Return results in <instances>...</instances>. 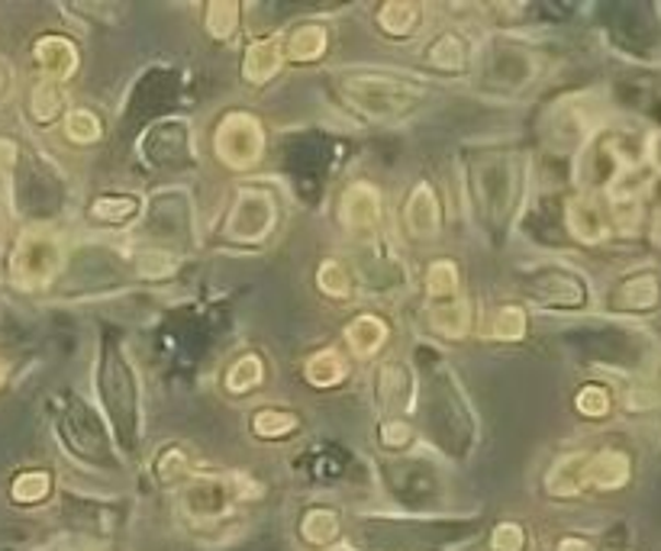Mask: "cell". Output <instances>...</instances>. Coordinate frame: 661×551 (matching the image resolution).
Returning a JSON list of instances; mask_svg holds the SVG:
<instances>
[{
	"instance_id": "1",
	"label": "cell",
	"mask_w": 661,
	"mask_h": 551,
	"mask_svg": "<svg viewBox=\"0 0 661 551\" xmlns=\"http://www.w3.org/2000/svg\"><path fill=\"white\" fill-rule=\"evenodd\" d=\"M465 187L481 229L500 245L523 207L526 159L516 149L478 146L465 152Z\"/></svg>"
},
{
	"instance_id": "2",
	"label": "cell",
	"mask_w": 661,
	"mask_h": 551,
	"mask_svg": "<svg viewBox=\"0 0 661 551\" xmlns=\"http://www.w3.org/2000/svg\"><path fill=\"white\" fill-rule=\"evenodd\" d=\"M417 368L423 378V423L426 436L448 458H468V451L478 441V420L461 393V384L452 371V365L436 348L420 345L417 348Z\"/></svg>"
},
{
	"instance_id": "3",
	"label": "cell",
	"mask_w": 661,
	"mask_h": 551,
	"mask_svg": "<svg viewBox=\"0 0 661 551\" xmlns=\"http://www.w3.org/2000/svg\"><path fill=\"white\" fill-rule=\"evenodd\" d=\"M94 378H98L94 384L101 393L104 416L111 423L113 441L133 455L143 445V423H146L143 384H139V375H136L129 352H126L116 330H104V335H101Z\"/></svg>"
},
{
	"instance_id": "4",
	"label": "cell",
	"mask_w": 661,
	"mask_h": 551,
	"mask_svg": "<svg viewBox=\"0 0 661 551\" xmlns=\"http://www.w3.org/2000/svg\"><path fill=\"white\" fill-rule=\"evenodd\" d=\"M332 94L368 123H397L426 101L420 81L387 71H339L332 78Z\"/></svg>"
},
{
	"instance_id": "5",
	"label": "cell",
	"mask_w": 661,
	"mask_h": 551,
	"mask_svg": "<svg viewBox=\"0 0 661 551\" xmlns=\"http://www.w3.org/2000/svg\"><path fill=\"white\" fill-rule=\"evenodd\" d=\"M471 532L465 523L426 519H362L352 542L362 551H440Z\"/></svg>"
},
{
	"instance_id": "6",
	"label": "cell",
	"mask_w": 661,
	"mask_h": 551,
	"mask_svg": "<svg viewBox=\"0 0 661 551\" xmlns=\"http://www.w3.org/2000/svg\"><path fill=\"white\" fill-rule=\"evenodd\" d=\"M58 439L61 445L84 464H98V468H113L116 455H113V436L104 426L101 413L84 403L81 397H68V403L58 413Z\"/></svg>"
},
{
	"instance_id": "7",
	"label": "cell",
	"mask_w": 661,
	"mask_h": 551,
	"mask_svg": "<svg viewBox=\"0 0 661 551\" xmlns=\"http://www.w3.org/2000/svg\"><path fill=\"white\" fill-rule=\"evenodd\" d=\"M539 74V58L533 56L516 39H494V46L485 53L481 65V91L494 97H513L526 84H533Z\"/></svg>"
},
{
	"instance_id": "8",
	"label": "cell",
	"mask_w": 661,
	"mask_h": 551,
	"mask_svg": "<svg viewBox=\"0 0 661 551\" xmlns=\"http://www.w3.org/2000/svg\"><path fill=\"white\" fill-rule=\"evenodd\" d=\"M520 287L533 303L551 307V310H581L591 300V287L584 275L558 262L529 268L520 277Z\"/></svg>"
},
{
	"instance_id": "9",
	"label": "cell",
	"mask_w": 661,
	"mask_h": 551,
	"mask_svg": "<svg viewBox=\"0 0 661 551\" xmlns=\"http://www.w3.org/2000/svg\"><path fill=\"white\" fill-rule=\"evenodd\" d=\"M277 226V204L265 187H239L226 222L223 236L236 245H259L265 242Z\"/></svg>"
},
{
	"instance_id": "10",
	"label": "cell",
	"mask_w": 661,
	"mask_h": 551,
	"mask_svg": "<svg viewBox=\"0 0 661 551\" xmlns=\"http://www.w3.org/2000/svg\"><path fill=\"white\" fill-rule=\"evenodd\" d=\"M61 245L53 232L46 229H26L10 255V275L20 287L33 290V287H46L53 277L61 272Z\"/></svg>"
},
{
	"instance_id": "11",
	"label": "cell",
	"mask_w": 661,
	"mask_h": 551,
	"mask_svg": "<svg viewBox=\"0 0 661 551\" xmlns=\"http://www.w3.org/2000/svg\"><path fill=\"white\" fill-rule=\"evenodd\" d=\"M139 152L143 162L159 171H181V168L194 165V136L187 119L181 116H166L146 126L143 139H139Z\"/></svg>"
},
{
	"instance_id": "12",
	"label": "cell",
	"mask_w": 661,
	"mask_h": 551,
	"mask_svg": "<svg viewBox=\"0 0 661 551\" xmlns=\"http://www.w3.org/2000/svg\"><path fill=\"white\" fill-rule=\"evenodd\" d=\"M214 149L223 165L232 171H249L265 156V133L262 123L252 113H226L214 133Z\"/></svg>"
},
{
	"instance_id": "13",
	"label": "cell",
	"mask_w": 661,
	"mask_h": 551,
	"mask_svg": "<svg viewBox=\"0 0 661 551\" xmlns=\"http://www.w3.org/2000/svg\"><path fill=\"white\" fill-rule=\"evenodd\" d=\"M381 478H385L387 491L397 496V503L403 506H426L433 503L442 491L440 471L423 461V458H400V455H390L381 461Z\"/></svg>"
},
{
	"instance_id": "14",
	"label": "cell",
	"mask_w": 661,
	"mask_h": 551,
	"mask_svg": "<svg viewBox=\"0 0 661 551\" xmlns=\"http://www.w3.org/2000/svg\"><path fill=\"white\" fill-rule=\"evenodd\" d=\"M146 232L166 245H191L194 239V210L184 191H162L152 197L146 214Z\"/></svg>"
},
{
	"instance_id": "15",
	"label": "cell",
	"mask_w": 661,
	"mask_h": 551,
	"mask_svg": "<svg viewBox=\"0 0 661 551\" xmlns=\"http://www.w3.org/2000/svg\"><path fill=\"white\" fill-rule=\"evenodd\" d=\"M381 217H385V207H381V191L368 181H355L342 191L339 197V220L342 226L362 242V245H372L378 242V232H381Z\"/></svg>"
},
{
	"instance_id": "16",
	"label": "cell",
	"mask_w": 661,
	"mask_h": 551,
	"mask_svg": "<svg viewBox=\"0 0 661 551\" xmlns=\"http://www.w3.org/2000/svg\"><path fill=\"white\" fill-rule=\"evenodd\" d=\"M417 397V375L407 361L385 358L375 371V400L381 410V420L390 416H407L410 403Z\"/></svg>"
},
{
	"instance_id": "17",
	"label": "cell",
	"mask_w": 661,
	"mask_h": 551,
	"mask_svg": "<svg viewBox=\"0 0 661 551\" xmlns=\"http://www.w3.org/2000/svg\"><path fill=\"white\" fill-rule=\"evenodd\" d=\"M403 229L417 242H433L442 232V204L436 187L430 181H420L407 204H403Z\"/></svg>"
},
{
	"instance_id": "18",
	"label": "cell",
	"mask_w": 661,
	"mask_h": 551,
	"mask_svg": "<svg viewBox=\"0 0 661 551\" xmlns=\"http://www.w3.org/2000/svg\"><path fill=\"white\" fill-rule=\"evenodd\" d=\"M423 65L440 74H468L475 65V46L458 30H440L423 49Z\"/></svg>"
},
{
	"instance_id": "19",
	"label": "cell",
	"mask_w": 661,
	"mask_h": 551,
	"mask_svg": "<svg viewBox=\"0 0 661 551\" xmlns=\"http://www.w3.org/2000/svg\"><path fill=\"white\" fill-rule=\"evenodd\" d=\"M609 310L616 313H656L661 307V277L659 272H639L623 277L609 290Z\"/></svg>"
},
{
	"instance_id": "20",
	"label": "cell",
	"mask_w": 661,
	"mask_h": 551,
	"mask_svg": "<svg viewBox=\"0 0 661 551\" xmlns=\"http://www.w3.org/2000/svg\"><path fill=\"white\" fill-rule=\"evenodd\" d=\"M178 94V71H168V68H156L149 71L136 91H133V101H129V116H139V119H152L162 111L171 107V97Z\"/></svg>"
},
{
	"instance_id": "21",
	"label": "cell",
	"mask_w": 661,
	"mask_h": 551,
	"mask_svg": "<svg viewBox=\"0 0 661 551\" xmlns=\"http://www.w3.org/2000/svg\"><path fill=\"white\" fill-rule=\"evenodd\" d=\"M629 474H632L629 458L623 451H616V448H604V451H594V455L584 458L581 481L591 491H619V487H626Z\"/></svg>"
},
{
	"instance_id": "22",
	"label": "cell",
	"mask_w": 661,
	"mask_h": 551,
	"mask_svg": "<svg viewBox=\"0 0 661 551\" xmlns=\"http://www.w3.org/2000/svg\"><path fill=\"white\" fill-rule=\"evenodd\" d=\"M33 61L43 68L46 81H56V84H65L75 71H78V49L68 36H58V33H49V36H39L36 46H33Z\"/></svg>"
},
{
	"instance_id": "23",
	"label": "cell",
	"mask_w": 661,
	"mask_h": 551,
	"mask_svg": "<svg viewBox=\"0 0 661 551\" xmlns=\"http://www.w3.org/2000/svg\"><path fill=\"white\" fill-rule=\"evenodd\" d=\"M565 226L584 245H597L609 236V220L594 197H571L565 204Z\"/></svg>"
},
{
	"instance_id": "24",
	"label": "cell",
	"mask_w": 661,
	"mask_h": 551,
	"mask_svg": "<svg viewBox=\"0 0 661 551\" xmlns=\"http://www.w3.org/2000/svg\"><path fill=\"white\" fill-rule=\"evenodd\" d=\"M181 496H184V506H187L191 516L210 519V516L223 513L226 503H229V481H223V478H207V474H204V478L191 474Z\"/></svg>"
},
{
	"instance_id": "25",
	"label": "cell",
	"mask_w": 661,
	"mask_h": 551,
	"mask_svg": "<svg viewBox=\"0 0 661 551\" xmlns=\"http://www.w3.org/2000/svg\"><path fill=\"white\" fill-rule=\"evenodd\" d=\"M281 65H284V43H281V36L255 39L246 49V56H242V78L249 84H255V88L269 84L277 71H281Z\"/></svg>"
},
{
	"instance_id": "26",
	"label": "cell",
	"mask_w": 661,
	"mask_h": 551,
	"mask_svg": "<svg viewBox=\"0 0 661 551\" xmlns=\"http://www.w3.org/2000/svg\"><path fill=\"white\" fill-rule=\"evenodd\" d=\"M284 43V58L297 61V65H314L327 56L330 49V30L323 23H300L287 33Z\"/></svg>"
},
{
	"instance_id": "27",
	"label": "cell",
	"mask_w": 661,
	"mask_h": 551,
	"mask_svg": "<svg viewBox=\"0 0 661 551\" xmlns=\"http://www.w3.org/2000/svg\"><path fill=\"white\" fill-rule=\"evenodd\" d=\"M387 335V320L375 317V313H358L349 326H345V342L352 348L355 358H375L381 348H385Z\"/></svg>"
},
{
	"instance_id": "28",
	"label": "cell",
	"mask_w": 661,
	"mask_h": 551,
	"mask_svg": "<svg viewBox=\"0 0 661 551\" xmlns=\"http://www.w3.org/2000/svg\"><path fill=\"white\" fill-rule=\"evenodd\" d=\"M143 217V200L133 194H101L88 207V220L94 226H126Z\"/></svg>"
},
{
	"instance_id": "29",
	"label": "cell",
	"mask_w": 661,
	"mask_h": 551,
	"mask_svg": "<svg viewBox=\"0 0 661 551\" xmlns=\"http://www.w3.org/2000/svg\"><path fill=\"white\" fill-rule=\"evenodd\" d=\"M423 26V10L413 0H387L378 10V30L387 39H410Z\"/></svg>"
},
{
	"instance_id": "30",
	"label": "cell",
	"mask_w": 661,
	"mask_h": 551,
	"mask_svg": "<svg viewBox=\"0 0 661 551\" xmlns=\"http://www.w3.org/2000/svg\"><path fill=\"white\" fill-rule=\"evenodd\" d=\"M304 378H307V384L320 387V390L339 387L349 378V358L339 348H320L307 358Z\"/></svg>"
},
{
	"instance_id": "31",
	"label": "cell",
	"mask_w": 661,
	"mask_h": 551,
	"mask_svg": "<svg viewBox=\"0 0 661 551\" xmlns=\"http://www.w3.org/2000/svg\"><path fill=\"white\" fill-rule=\"evenodd\" d=\"M68 113V104H65V88L56 84V81H39L30 97H26V116L36 123V126H53L56 119H61Z\"/></svg>"
},
{
	"instance_id": "32",
	"label": "cell",
	"mask_w": 661,
	"mask_h": 551,
	"mask_svg": "<svg viewBox=\"0 0 661 551\" xmlns=\"http://www.w3.org/2000/svg\"><path fill=\"white\" fill-rule=\"evenodd\" d=\"M430 326L445 338H461L471 330V310L461 297L455 300H442V303H430Z\"/></svg>"
},
{
	"instance_id": "33",
	"label": "cell",
	"mask_w": 661,
	"mask_h": 551,
	"mask_svg": "<svg viewBox=\"0 0 661 551\" xmlns=\"http://www.w3.org/2000/svg\"><path fill=\"white\" fill-rule=\"evenodd\" d=\"M249 426H252V436H259V439H290L300 426V416L290 410H281V406H259L252 413Z\"/></svg>"
},
{
	"instance_id": "34",
	"label": "cell",
	"mask_w": 661,
	"mask_h": 551,
	"mask_svg": "<svg viewBox=\"0 0 661 551\" xmlns=\"http://www.w3.org/2000/svg\"><path fill=\"white\" fill-rule=\"evenodd\" d=\"M61 129H65V139L71 142V146H94V142H101V136H104V123H101V116L94 111H88V107H75V111H68L61 116Z\"/></svg>"
},
{
	"instance_id": "35",
	"label": "cell",
	"mask_w": 661,
	"mask_h": 551,
	"mask_svg": "<svg viewBox=\"0 0 661 551\" xmlns=\"http://www.w3.org/2000/svg\"><path fill=\"white\" fill-rule=\"evenodd\" d=\"M458 287H461V275H458V265L452 259H436L426 268V297H430V303L455 300Z\"/></svg>"
},
{
	"instance_id": "36",
	"label": "cell",
	"mask_w": 661,
	"mask_h": 551,
	"mask_svg": "<svg viewBox=\"0 0 661 551\" xmlns=\"http://www.w3.org/2000/svg\"><path fill=\"white\" fill-rule=\"evenodd\" d=\"M584 458L588 455H565L555 461V468L549 471V491L555 496H574L584 491Z\"/></svg>"
},
{
	"instance_id": "37",
	"label": "cell",
	"mask_w": 661,
	"mask_h": 551,
	"mask_svg": "<svg viewBox=\"0 0 661 551\" xmlns=\"http://www.w3.org/2000/svg\"><path fill=\"white\" fill-rule=\"evenodd\" d=\"M262 384H265V365L252 352L242 355V358H236L229 365V371H226V390L229 393H249V390H255V387Z\"/></svg>"
},
{
	"instance_id": "38",
	"label": "cell",
	"mask_w": 661,
	"mask_h": 551,
	"mask_svg": "<svg viewBox=\"0 0 661 551\" xmlns=\"http://www.w3.org/2000/svg\"><path fill=\"white\" fill-rule=\"evenodd\" d=\"M204 30L210 39L226 43L236 36L239 30V3H226V0H214L207 3V16H204Z\"/></svg>"
},
{
	"instance_id": "39",
	"label": "cell",
	"mask_w": 661,
	"mask_h": 551,
	"mask_svg": "<svg viewBox=\"0 0 661 551\" xmlns=\"http://www.w3.org/2000/svg\"><path fill=\"white\" fill-rule=\"evenodd\" d=\"M488 330H491V335L500 338V342H520V338L526 335V310L516 307V303L497 307Z\"/></svg>"
},
{
	"instance_id": "40",
	"label": "cell",
	"mask_w": 661,
	"mask_h": 551,
	"mask_svg": "<svg viewBox=\"0 0 661 551\" xmlns=\"http://www.w3.org/2000/svg\"><path fill=\"white\" fill-rule=\"evenodd\" d=\"M317 287L330 297V300H345L355 287V277L352 272L342 265V262H323L320 272H317Z\"/></svg>"
},
{
	"instance_id": "41",
	"label": "cell",
	"mask_w": 661,
	"mask_h": 551,
	"mask_svg": "<svg viewBox=\"0 0 661 551\" xmlns=\"http://www.w3.org/2000/svg\"><path fill=\"white\" fill-rule=\"evenodd\" d=\"M300 536L314 546H327L339 536V516L330 509H310L304 519H300Z\"/></svg>"
},
{
	"instance_id": "42",
	"label": "cell",
	"mask_w": 661,
	"mask_h": 551,
	"mask_svg": "<svg viewBox=\"0 0 661 551\" xmlns=\"http://www.w3.org/2000/svg\"><path fill=\"white\" fill-rule=\"evenodd\" d=\"M156 474H159V481H166V484H178V481H187L191 478V461H187V455H184V448L181 445H168L162 448L159 455H156Z\"/></svg>"
},
{
	"instance_id": "43",
	"label": "cell",
	"mask_w": 661,
	"mask_h": 551,
	"mask_svg": "<svg viewBox=\"0 0 661 551\" xmlns=\"http://www.w3.org/2000/svg\"><path fill=\"white\" fill-rule=\"evenodd\" d=\"M53 491V478H49V471H23L16 481H13V500L16 503H39V500H46Z\"/></svg>"
},
{
	"instance_id": "44",
	"label": "cell",
	"mask_w": 661,
	"mask_h": 551,
	"mask_svg": "<svg viewBox=\"0 0 661 551\" xmlns=\"http://www.w3.org/2000/svg\"><path fill=\"white\" fill-rule=\"evenodd\" d=\"M413 439H417V433L407 416H390V420H381V426H378V441L390 455H400Z\"/></svg>"
},
{
	"instance_id": "45",
	"label": "cell",
	"mask_w": 661,
	"mask_h": 551,
	"mask_svg": "<svg viewBox=\"0 0 661 551\" xmlns=\"http://www.w3.org/2000/svg\"><path fill=\"white\" fill-rule=\"evenodd\" d=\"M574 406H578V413L588 416V420H604L606 413L613 410V400H609V390H606V387L588 384L578 390Z\"/></svg>"
},
{
	"instance_id": "46",
	"label": "cell",
	"mask_w": 661,
	"mask_h": 551,
	"mask_svg": "<svg viewBox=\"0 0 661 551\" xmlns=\"http://www.w3.org/2000/svg\"><path fill=\"white\" fill-rule=\"evenodd\" d=\"M136 272L139 277H168L174 272V259L168 249H146L136 259Z\"/></svg>"
},
{
	"instance_id": "47",
	"label": "cell",
	"mask_w": 661,
	"mask_h": 551,
	"mask_svg": "<svg viewBox=\"0 0 661 551\" xmlns=\"http://www.w3.org/2000/svg\"><path fill=\"white\" fill-rule=\"evenodd\" d=\"M623 406L629 413H649V410L659 406V393L652 387H629L626 397H623Z\"/></svg>"
},
{
	"instance_id": "48",
	"label": "cell",
	"mask_w": 661,
	"mask_h": 551,
	"mask_svg": "<svg viewBox=\"0 0 661 551\" xmlns=\"http://www.w3.org/2000/svg\"><path fill=\"white\" fill-rule=\"evenodd\" d=\"M523 529L520 526H513V523H503V526H497L494 532V549L497 551H520L523 549Z\"/></svg>"
},
{
	"instance_id": "49",
	"label": "cell",
	"mask_w": 661,
	"mask_h": 551,
	"mask_svg": "<svg viewBox=\"0 0 661 551\" xmlns=\"http://www.w3.org/2000/svg\"><path fill=\"white\" fill-rule=\"evenodd\" d=\"M13 94V68L7 58H0V101H7Z\"/></svg>"
},
{
	"instance_id": "50",
	"label": "cell",
	"mask_w": 661,
	"mask_h": 551,
	"mask_svg": "<svg viewBox=\"0 0 661 551\" xmlns=\"http://www.w3.org/2000/svg\"><path fill=\"white\" fill-rule=\"evenodd\" d=\"M646 162L652 171H661V133L649 139V149H646Z\"/></svg>"
},
{
	"instance_id": "51",
	"label": "cell",
	"mask_w": 661,
	"mask_h": 551,
	"mask_svg": "<svg viewBox=\"0 0 661 551\" xmlns=\"http://www.w3.org/2000/svg\"><path fill=\"white\" fill-rule=\"evenodd\" d=\"M558 551H594L584 539H565L561 546H558Z\"/></svg>"
},
{
	"instance_id": "52",
	"label": "cell",
	"mask_w": 661,
	"mask_h": 551,
	"mask_svg": "<svg viewBox=\"0 0 661 551\" xmlns=\"http://www.w3.org/2000/svg\"><path fill=\"white\" fill-rule=\"evenodd\" d=\"M652 232H656V239H659V242H661V214H659V217H656V229H652Z\"/></svg>"
},
{
	"instance_id": "53",
	"label": "cell",
	"mask_w": 661,
	"mask_h": 551,
	"mask_svg": "<svg viewBox=\"0 0 661 551\" xmlns=\"http://www.w3.org/2000/svg\"><path fill=\"white\" fill-rule=\"evenodd\" d=\"M3 375H7V368H3V361H0V384H3Z\"/></svg>"
}]
</instances>
